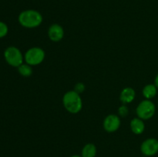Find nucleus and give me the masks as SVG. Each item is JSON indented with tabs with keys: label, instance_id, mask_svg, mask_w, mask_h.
I'll list each match as a JSON object with an SVG mask.
<instances>
[{
	"label": "nucleus",
	"instance_id": "nucleus-1",
	"mask_svg": "<svg viewBox=\"0 0 158 157\" xmlns=\"http://www.w3.org/2000/svg\"><path fill=\"white\" fill-rule=\"evenodd\" d=\"M19 23L26 29H35L39 27L43 22V15L35 9H26L19 13Z\"/></svg>",
	"mask_w": 158,
	"mask_h": 157
},
{
	"label": "nucleus",
	"instance_id": "nucleus-2",
	"mask_svg": "<svg viewBox=\"0 0 158 157\" xmlns=\"http://www.w3.org/2000/svg\"><path fill=\"white\" fill-rule=\"evenodd\" d=\"M63 104L65 109L72 114L78 113L83 109V100L80 94L74 90L68 91L63 95Z\"/></svg>",
	"mask_w": 158,
	"mask_h": 157
},
{
	"label": "nucleus",
	"instance_id": "nucleus-3",
	"mask_svg": "<svg viewBox=\"0 0 158 157\" xmlns=\"http://www.w3.org/2000/svg\"><path fill=\"white\" fill-rule=\"evenodd\" d=\"M46 52L42 48L38 46L29 48L24 54V61L31 66L40 65L45 59Z\"/></svg>",
	"mask_w": 158,
	"mask_h": 157
},
{
	"label": "nucleus",
	"instance_id": "nucleus-4",
	"mask_svg": "<svg viewBox=\"0 0 158 157\" xmlns=\"http://www.w3.org/2000/svg\"><path fill=\"white\" fill-rule=\"evenodd\" d=\"M4 58L6 62L12 67L18 68L24 62V55L19 49L15 46H9L4 51Z\"/></svg>",
	"mask_w": 158,
	"mask_h": 157
},
{
	"label": "nucleus",
	"instance_id": "nucleus-5",
	"mask_svg": "<svg viewBox=\"0 0 158 157\" xmlns=\"http://www.w3.org/2000/svg\"><path fill=\"white\" fill-rule=\"evenodd\" d=\"M156 112V106L151 100L143 99L139 103L136 109V114L138 118L148 120L152 118Z\"/></svg>",
	"mask_w": 158,
	"mask_h": 157
},
{
	"label": "nucleus",
	"instance_id": "nucleus-6",
	"mask_svg": "<svg viewBox=\"0 0 158 157\" xmlns=\"http://www.w3.org/2000/svg\"><path fill=\"white\" fill-rule=\"evenodd\" d=\"M140 152L145 156H154L158 152V139L148 138L140 145Z\"/></svg>",
	"mask_w": 158,
	"mask_h": 157
},
{
	"label": "nucleus",
	"instance_id": "nucleus-7",
	"mask_svg": "<svg viewBox=\"0 0 158 157\" xmlns=\"http://www.w3.org/2000/svg\"><path fill=\"white\" fill-rule=\"evenodd\" d=\"M121 125L120 117L116 114H109L105 117L103 122V129L106 132L112 133L118 130Z\"/></svg>",
	"mask_w": 158,
	"mask_h": 157
},
{
	"label": "nucleus",
	"instance_id": "nucleus-8",
	"mask_svg": "<svg viewBox=\"0 0 158 157\" xmlns=\"http://www.w3.org/2000/svg\"><path fill=\"white\" fill-rule=\"evenodd\" d=\"M65 35L63 26L57 23H53L48 29V37L53 42H59L63 38Z\"/></svg>",
	"mask_w": 158,
	"mask_h": 157
},
{
	"label": "nucleus",
	"instance_id": "nucleus-9",
	"mask_svg": "<svg viewBox=\"0 0 158 157\" xmlns=\"http://www.w3.org/2000/svg\"><path fill=\"white\" fill-rule=\"evenodd\" d=\"M136 92L132 87H125L120 92V100L122 104H130L134 100Z\"/></svg>",
	"mask_w": 158,
	"mask_h": 157
},
{
	"label": "nucleus",
	"instance_id": "nucleus-10",
	"mask_svg": "<svg viewBox=\"0 0 158 157\" xmlns=\"http://www.w3.org/2000/svg\"><path fill=\"white\" fill-rule=\"evenodd\" d=\"M130 127H131L133 133L135 134V135H140L145 130L144 120L138 118L137 116L135 117V118L131 119V123H130Z\"/></svg>",
	"mask_w": 158,
	"mask_h": 157
},
{
	"label": "nucleus",
	"instance_id": "nucleus-11",
	"mask_svg": "<svg viewBox=\"0 0 158 157\" xmlns=\"http://www.w3.org/2000/svg\"><path fill=\"white\" fill-rule=\"evenodd\" d=\"M157 90L158 89L156 87L155 85L152 84V83H150V84L146 85V86L143 88L142 94H143L145 99L151 100L157 95Z\"/></svg>",
	"mask_w": 158,
	"mask_h": 157
},
{
	"label": "nucleus",
	"instance_id": "nucleus-12",
	"mask_svg": "<svg viewBox=\"0 0 158 157\" xmlns=\"http://www.w3.org/2000/svg\"><path fill=\"white\" fill-rule=\"evenodd\" d=\"M97 146L94 143H87L83 147L81 151L82 157H95L97 155Z\"/></svg>",
	"mask_w": 158,
	"mask_h": 157
},
{
	"label": "nucleus",
	"instance_id": "nucleus-13",
	"mask_svg": "<svg viewBox=\"0 0 158 157\" xmlns=\"http://www.w3.org/2000/svg\"><path fill=\"white\" fill-rule=\"evenodd\" d=\"M18 72L23 77H29L30 75H32V68L30 65L27 64L26 62H23L21 66H19L18 68Z\"/></svg>",
	"mask_w": 158,
	"mask_h": 157
},
{
	"label": "nucleus",
	"instance_id": "nucleus-14",
	"mask_svg": "<svg viewBox=\"0 0 158 157\" xmlns=\"http://www.w3.org/2000/svg\"><path fill=\"white\" fill-rule=\"evenodd\" d=\"M129 114V108L127 105L122 104L120 107L118 108V115L120 118H125Z\"/></svg>",
	"mask_w": 158,
	"mask_h": 157
},
{
	"label": "nucleus",
	"instance_id": "nucleus-15",
	"mask_svg": "<svg viewBox=\"0 0 158 157\" xmlns=\"http://www.w3.org/2000/svg\"><path fill=\"white\" fill-rule=\"evenodd\" d=\"M9 32V27L7 25L3 22L0 21V38L6 36Z\"/></svg>",
	"mask_w": 158,
	"mask_h": 157
},
{
	"label": "nucleus",
	"instance_id": "nucleus-16",
	"mask_svg": "<svg viewBox=\"0 0 158 157\" xmlns=\"http://www.w3.org/2000/svg\"><path fill=\"white\" fill-rule=\"evenodd\" d=\"M85 89H86V86H85L84 83L80 82V83H77V84L75 85L73 90L75 91V92H77V93L81 94L84 92Z\"/></svg>",
	"mask_w": 158,
	"mask_h": 157
},
{
	"label": "nucleus",
	"instance_id": "nucleus-17",
	"mask_svg": "<svg viewBox=\"0 0 158 157\" xmlns=\"http://www.w3.org/2000/svg\"><path fill=\"white\" fill-rule=\"evenodd\" d=\"M154 85L156 86V87L158 89V73L157 74V75L155 76V78H154Z\"/></svg>",
	"mask_w": 158,
	"mask_h": 157
},
{
	"label": "nucleus",
	"instance_id": "nucleus-18",
	"mask_svg": "<svg viewBox=\"0 0 158 157\" xmlns=\"http://www.w3.org/2000/svg\"><path fill=\"white\" fill-rule=\"evenodd\" d=\"M70 157H82V156L80 155H71Z\"/></svg>",
	"mask_w": 158,
	"mask_h": 157
},
{
	"label": "nucleus",
	"instance_id": "nucleus-19",
	"mask_svg": "<svg viewBox=\"0 0 158 157\" xmlns=\"http://www.w3.org/2000/svg\"><path fill=\"white\" fill-rule=\"evenodd\" d=\"M157 108H158V103H157Z\"/></svg>",
	"mask_w": 158,
	"mask_h": 157
}]
</instances>
